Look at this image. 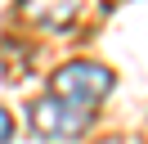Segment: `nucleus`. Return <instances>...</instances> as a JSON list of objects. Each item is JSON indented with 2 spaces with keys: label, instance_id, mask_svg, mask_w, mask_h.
<instances>
[{
  "label": "nucleus",
  "instance_id": "3",
  "mask_svg": "<svg viewBox=\"0 0 148 144\" xmlns=\"http://www.w3.org/2000/svg\"><path fill=\"white\" fill-rule=\"evenodd\" d=\"M76 5H81V0H23V9H27L40 27H67L76 18Z\"/></svg>",
  "mask_w": 148,
  "mask_h": 144
},
{
  "label": "nucleus",
  "instance_id": "2",
  "mask_svg": "<svg viewBox=\"0 0 148 144\" xmlns=\"http://www.w3.org/2000/svg\"><path fill=\"white\" fill-rule=\"evenodd\" d=\"M27 122H32V131H36L40 140H76V135L90 131L94 113L67 104V99H58V95H45V99H36V104L27 108Z\"/></svg>",
  "mask_w": 148,
  "mask_h": 144
},
{
  "label": "nucleus",
  "instance_id": "1",
  "mask_svg": "<svg viewBox=\"0 0 148 144\" xmlns=\"http://www.w3.org/2000/svg\"><path fill=\"white\" fill-rule=\"evenodd\" d=\"M112 86H117L112 68H103L94 59H72V63H63L54 72V95L76 104V108H94L99 99L112 95Z\"/></svg>",
  "mask_w": 148,
  "mask_h": 144
},
{
  "label": "nucleus",
  "instance_id": "4",
  "mask_svg": "<svg viewBox=\"0 0 148 144\" xmlns=\"http://www.w3.org/2000/svg\"><path fill=\"white\" fill-rule=\"evenodd\" d=\"M9 140H14V117L0 108V144H9Z\"/></svg>",
  "mask_w": 148,
  "mask_h": 144
}]
</instances>
